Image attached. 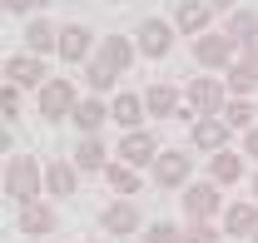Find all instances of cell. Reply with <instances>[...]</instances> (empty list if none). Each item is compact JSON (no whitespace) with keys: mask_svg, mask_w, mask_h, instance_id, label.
Instances as JSON below:
<instances>
[{"mask_svg":"<svg viewBox=\"0 0 258 243\" xmlns=\"http://www.w3.org/2000/svg\"><path fill=\"white\" fill-rule=\"evenodd\" d=\"M40 189H45V169L35 159H10L5 164V199L30 204V199H40Z\"/></svg>","mask_w":258,"mask_h":243,"instance_id":"6da1fadb","label":"cell"},{"mask_svg":"<svg viewBox=\"0 0 258 243\" xmlns=\"http://www.w3.org/2000/svg\"><path fill=\"white\" fill-rule=\"evenodd\" d=\"M194 60L204 65V70H228V65L238 60V40H228V35H199L194 40Z\"/></svg>","mask_w":258,"mask_h":243,"instance_id":"7a4b0ae2","label":"cell"},{"mask_svg":"<svg viewBox=\"0 0 258 243\" xmlns=\"http://www.w3.org/2000/svg\"><path fill=\"white\" fill-rule=\"evenodd\" d=\"M149 169H154V184H159V189H179V184H189L194 159H189L184 149H164L159 159L149 164Z\"/></svg>","mask_w":258,"mask_h":243,"instance_id":"3957f363","label":"cell"},{"mask_svg":"<svg viewBox=\"0 0 258 243\" xmlns=\"http://www.w3.org/2000/svg\"><path fill=\"white\" fill-rule=\"evenodd\" d=\"M75 85L70 80H45L40 85V114L45 119H64V114H75Z\"/></svg>","mask_w":258,"mask_h":243,"instance_id":"277c9868","label":"cell"},{"mask_svg":"<svg viewBox=\"0 0 258 243\" xmlns=\"http://www.w3.org/2000/svg\"><path fill=\"white\" fill-rule=\"evenodd\" d=\"M219 189H224V184H214V179H199V184H189V189H184V213H189V218H214V213L224 209Z\"/></svg>","mask_w":258,"mask_h":243,"instance_id":"5b68a950","label":"cell"},{"mask_svg":"<svg viewBox=\"0 0 258 243\" xmlns=\"http://www.w3.org/2000/svg\"><path fill=\"white\" fill-rule=\"evenodd\" d=\"M119 159L134 164V169H144V164L159 159V139H154L149 129H124V139H119Z\"/></svg>","mask_w":258,"mask_h":243,"instance_id":"8992f818","label":"cell"},{"mask_svg":"<svg viewBox=\"0 0 258 243\" xmlns=\"http://www.w3.org/2000/svg\"><path fill=\"white\" fill-rule=\"evenodd\" d=\"M228 90L233 94H253L258 90V40L238 50V60L228 65Z\"/></svg>","mask_w":258,"mask_h":243,"instance_id":"52a82bcc","label":"cell"},{"mask_svg":"<svg viewBox=\"0 0 258 243\" xmlns=\"http://www.w3.org/2000/svg\"><path fill=\"white\" fill-rule=\"evenodd\" d=\"M5 80H10V85H20V90H40L50 75H45L40 55H30V50H25V55H10V60H5Z\"/></svg>","mask_w":258,"mask_h":243,"instance_id":"ba28073f","label":"cell"},{"mask_svg":"<svg viewBox=\"0 0 258 243\" xmlns=\"http://www.w3.org/2000/svg\"><path fill=\"white\" fill-rule=\"evenodd\" d=\"M134 40H139V55H149V60H164V55L174 50V30H169V20H144Z\"/></svg>","mask_w":258,"mask_h":243,"instance_id":"9c48e42d","label":"cell"},{"mask_svg":"<svg viewBox=\"0 0 258 243\" xmlns=\"http://www.w3.org/2000/svg\"><path fill=\"white\" fill-rule=\"evenodd\" d=\"M189 134H194V144H199V149L219 154V149L228 144V119H224V114H199Z\"/></svg>","mask_w":258,"mask_h":243,"instance_id":"30bf717a","label":"cell"},{"mask_svg":"<svg viewBox=\"0 0 258 243\" xmlns=\"http://www.w3.org/2000/svg\"><path fill=\"white\" fill-rule=\"evenodd\" d=\"M20 233H30V238H50V233H55V209H50L45 199L20 204Z\"/></svg>","mask_w":258,"mask_h":243,"instance_id":"8fae6325","label":"cell"},{"mask_svg":"<svg viewBox=\"0 0 258 243\" xmlns=\"http://www.w3.org/2000/svg\"><path fill=\"white\" fill-rule=\"evenodd\" d=\"M224 233H228V238H253V233H258V199H253V204H248V199L228 204V213H224Z\"/></svg>","mask_w":258,"mask_h":243,"instance_id":"7c38bea8","label":"cell"},{"mask_svg":"<svg viewBox=\"0 0 258 243\" xmlns=\"http://www.w3.org/2000/svg\"><path fill=\"white\" fill-rule=\"evenodd\" d=\"M189 104H194V114H224V85H219V80H209V75H204V80H194L189 85Z\"/></svg>","mask_w":258,"mask_h":243,"instance_id":"4fadbf2b","label":"cell"},{"mask_svg":"<svg viewBox=\"0 0 258 243\" xmlns=\"http://www.w3.org/2000/svg\"><path fill=\"white\" fill-rule=\"evenodd\" d=\"M99 223H104V228H109V233H114V238H129V233H134V228H139V209H134V204H129V199H114V204H109V209L99 213Z\"/></svg>","mask_w":258,"mask_h":243,"instance_id":"5bb4252c","label":"cell"},{"mask_svg":"<svg viewBox=\"0 0 258 243\" xmlns=\"http://www.w3.org/2000/svg\"><path fill=\"white\" fill-rule=\"evenodd\" d=\"M209 15H214V5H209V0H179L174 25H179L184 35H204V30H209Z\"/></svg>","mask_w":258,"mask_h":243,"instance_id":"9a60e30c","label":"cell"},{"mask_svg":"<svg viewBox=\"0 0 258 243\" xmlns=\"http://www.w3.org/2000/svg\"><path fill=\"white\" fill-rule=\"evenodd\" d=\"M60 60H70V65H85L90 60V30L85 25H64L60 30V50H55Z\"/></svg>","mask_w":258,"mask_h":243,"instance_id":"2e32d148","label":"cell"},{"mask_svg":"<svg viewBox=\"0 0 258 243\" xmlns=\"http://www.w3.org/2000/svg\"><path fill=\"white\" fill-rule=\"evenodd\" d=\"M144 114H149V109H144L139 94H119V99L109 104V119L119 124V129H144Z\"/></svg>","mask_w":258,"mask_h":243,"instance_id":"e0dca14e","label":"cell"},{"mask_svg":"<svg viewBox=\"0 0 258 243\" xmlns=\"http://www.w3.org/2000/svg\"><path fill=\"white\" fill-rule=\"evenodd\" d=\"M144 109H149V119L179 114V90H174V85H149V90H144Z\"/></svg>","mask_w":258,"mask_h":243,"instance_id":"ac0fdd59","label":"cell"},{"mask_svg":"<svg viewBox=\"0 0 258 243\" xmlns=\"http://www.w3.org/2000/svg\"><path fill=\"white\" fill-rule=\"evenodd\" d=\"M25 50H30V55H50V50H60V30H55L50 20H30V25H25Z\"/></svg>","mask_w":258,"mask_h":243,"instance_id":"d6986e66","label":"cell"},{"mask_svg":"<svg viewBox=\"0 0 258 243\" xmlns=\"http://www.w3.org/2000/svg\"><path fill=\"white\" fill-rule=\"evenodd\" d=\"M75 169H80V164H60V159H55V164L45 169V189H50L55 199H70V194H75V184H80Z\"/></svg>","mask_w":258,"mask_h":243,"instance_id":"ffe728a7","label":"cell"},{"mask_svg":"<svg viewBox=\"0 0 258 243\" xmlns=\"http://www.w3.org/2000/svg\"><path fill=\"white\" fill-rule=\"evenodd\" d=\"M99 55H104V60L114 65L119 75H124L129 65H134V55H139V45H134V40H124V35H109V40L99 45Z\"/></svg>","mask_w":258,"mask_h":243,"instance_id":"44dd1931","label":"cell"},{"mask_svg":"<svg viewBox=\"0 0 258 243\" xmlns=\"http://www.w3.org/2000/svg\"><path fill=\"white\" fill-rule=\"evenodd\" d=\"M209 179H214V184H233V179H243V154L219 149L214 159H209Z\"/></svg>","mask_w":258,"mask_h":243,"instance_id":"7402d4cb","label":"cell"},{"mask_svg":"<svg viewBox=\"0 0 258 243\" xmlns=\"http://www.w3.org/2000/svg\"><path fill=\"white\" fill-rule=\"evenodd\" d=\"M228 40H238V45H253L258 40V10H228Z\"/></svg>","mask_w":258,"mask_h":243,"instance_id":"603a6c76","label":"cell"},{"mask_svg":"<svg viewBox=\"0 0 258 243\" xmlns=\"http://www.w3.org/2000/svg\"><path fill=\"white\" fill-rule=\"evenodd\" d=\"M70 119L80 124V134H95L99 124L109 119V109H104V104H99L95 94H90V99H80V104H75V114H70Z\"/></svg>","mask_w":258,"mask_h":243,"instance_id":"cb8c5ba5","label":"cell"},{"mask_svg":"<svg viewBox=\"0 0 258 243\" xmlns=\"http://www.w3.org/2000/svg\"><path fill=\"white\" fill-rule=\"evenodd\" d=\"M104 159H109L104 144H99L95 134H85V139H80V149H75V164H80L85 174H95V169H104Z\"/></svg>","mask_w":258,"mask_h":243,"instance_id":"d4e9b609","label":"cell"},{"mask_svg":"<svg viewBox=\"0 0 258 243\" xmlns=\"http://www.w3.org/2000/svg\"><path fill=\"white\" fill-rule=\"evenodd\" d=\"M224 119H228V129H253V99H248V94L228 99V104H224Z\"/></svg>","mask_w":258,"mask_h":243,"instance_id":"484cf974","label":"cell"},{"mask_svg":"<svg viewBox=\"0 0 258 243\" xmlns=\"http://www.w3.org/2000/svg\"><path fill=\"white\" fill-rule=\"evenodd\" d=\"M109 189L134 199V194H139V169H134V164H109Z\"/></svg>","mask_w":258,"mask_h":243,"instance_id":"4316f807","label":"cell"},{"mask_svg":"<svg viewBox=\"0 0 258 243\" xmlns=\"http://www.w3.org/2000/svg\"><path fill=\"white\" fill-rule=\"evenodd\" d=\"M85 80H90V90H109V85H114V80H119V70H114V65L104 60V55H95V60H90V75H85Z\"/></svg>","mask_w":258,"mask_h":243,"instance_id":"83f0119b","label":"cell"},{"mask_svg":"<svg viewBox=\"0 0 258 243\" xmlns=\"http://www.w3.org/2000/svg\"><path fill=\"white\" fill-rule=\"evenodd\" d=\"M228 233H219L214 228V218H189V233H184V243H224Z\"/></svg>","mask_w":258,"mask_h":243,"instance_id":"f1b7e54d","label":"cell"},{"mask_svg":"<svg viewBox=\"0 0 258 243\" xmlns=\"http://www.w3.org/2000/svg\"><path fill=\"white\" fill-rule=\"evenodd\" d=\"M0 114H5V119L20 114V85H10V80H5V90H0Z\"/></svg>","mask_w":258,"mask_h":243,"instance_id":"f546056e","label":"cell"},{"mask_svg":"<svg viewBox=\"0 0 258 243\" xmlns=\"http://www.w3.org/2000/svg\"><path fill=\"white\" fill-rule=\"evenodd\" d=\"M144 243H184V233H179L174 223H154V228H149V238H144Z\"/></svg>","mask_w":258,"mask_h":243,"instance_id":"4dcf8cb0","label":"cell"},{"mask_svg":"<svg viewBox=\"0 0 258 243\" xmlns=\"http://www.w3.org/2000/svg\"><path fill=\"white\" fill-rule=\"evenodd\" d=\"M243 149H248V159H258V124H253V129H243Z\"/></svg>","mask_w":258,"mask_h":243,"instance_id":"1f68e13d","label":"cell"},{"mask_svg":"<svg viewBox=\"0 0 258 243\" xmlns=\"http://www.w3.org/2000/svg\"><path fill=\"white\" fill-rule=\"evenodd\" d=\"M5 10H15V15H20V10H35V0H5Z\"/></svg>","mask_w":258,"mask_h":243,"instance_id":"d6a6232c","label":"cell"},{"mask_svg":"<svg viewBox=\"0 0 258 243\" xmlns=\"http://www.w3.org/2000/svg\"><path fill=\"white\" fill-rule=\"evenodd\" d=\"M214 10H238V0H209Z\"/></svg>","mask_w":258,"mask_h":243,"instance_id":"836d02e7","label":"cell"},{"mask_svg":"<svg viewBox=\"0 0 258 243\" xmlns=\"http://www.w3.org/2000/svg\"><path fill=\"white\" fill-rule=\"evenodd\" d=\"M253 199H258V174H253Z\"/></svg>","mask_w":258,"mask_h":243,"instance_id":"e575fe53","label":"cell"},{"mask_svg":"<svg viewBox=\"0 0 258 243\" xmlns=\"http://www.w3.org/2000/svg\"><path fill=\"white\" fill-rule=\"evenodd\" d=\"M85 243H104V238H85Z\"/></svg>","mask_w":258,"mask_h":243,"instance_id":"d590c367","label":"cell"},{"mask_svg":"<svg viewBox=\"0 0 258 243\" xmlns=\"http://www.w3.org/2000/svg\"><path fill=\"white\" fill-rule=\"evenodd\" d=\"M253 243H258V233H253Z\"/></svg>","mask_w":258,"mask_h":243,"instance_id":"8d00e7d4","label":"cell"},{"mask_svg":"<svg viewBox=\"0 0 258 243\" xmlns=\"http://www.w3.org/2000/svg\"><path fill=\"white\" fill-rule=\"evenodd\" d=\"M114 5H119V0H114Z\"/></svg>","mask_w":258,"mask_h":243,"instance_id":"74e56055","label":"cell"}]
</instances>
